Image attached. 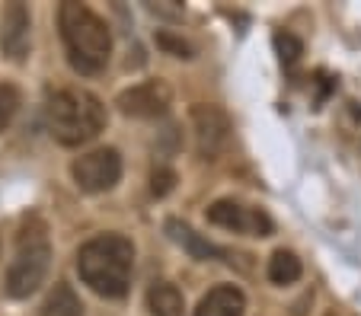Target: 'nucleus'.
Returning <instances> with one entry per match:
<instances>
[{"instance_id":"7","label":"nucleus","mask_w":361,"mask_h":316,"mask_svg":"<svg viewBox=\"0 0 361 316\" xmlns=\"http://www.w3.org/2000/svg\"><path fill=\"white\" fill-rule=\"evenodd\" d=\"M208 220L214 227H224V230H233V234H246V236H272L275 224L266 211L259 208H250V205H240V201H214L208 208Z\"/></svg>"},{"instance_id":"11","label":"nucleus","mask_w":361,"mask_h":316,"mask_svg":"<svg viewBox=\"0 0 361 316\" xmlns=\"http://www.w3.org/2000/svg\"><path fill=\"white\" fill-rule=\"evenodd\" d=\"M166 234H170V240L176 243V246H183L185 253L198 262H212V259H221V255H224L214 243H208L202 234H195L189 224H183V220H176V217L166 220Z\"/></svg>"},{"instance_id":"17","label":"nucleus","mask_w":361,"mask_h":316,"mask_svg":"<svg viewBox=\"0 0 361 316\" xmlns=\"http://www.w3.org/2000/svg\"><path fill=\"white\" fill-rule=\"evenodd\" d=\"M173 186H176V172H173V170H166V166H157V170L150 172V192L157 195V198L170 195Z\"/></svg>"},{"instance_id":"14","label":"nucleus","mask_w":361,"mask_h":316,"mask_svg":"<svg viewBox=\"0 0 361 316\" xmlns=\"http://www.w3.org/2000/svg\"><path fill=\"white\" fill-rule=\"evenodd\" d=\"M300 259L288 249H279V253L269 259V282L272 284H294L300 278Z\"/></svg>"},{"instance_id":"6","label":"nucleus","mask_w":361,"mask_h":316,"mask_svg":"<svg viewBox=\"0 0 361 316\" xmlns=\"http://www.w3.org/2000/svg\"><path fill=\"white\" fill-rule=\"evenodd\" d=\"M71 176L83 192L96 195V192H109L122 179V157H118L116 147H99V151H90L83 157L74 160L71 166Z\"/></svg>"},{"instance_id":"13","label":"nucleus","mask_w":361,"mask_h":316,"mask_svg":"<svg viewBox=\"0 0 361 316\" xmlns=\"http://www.w3.org/2000/svg\"><path fill=\"white\" fill-rule=\"evenodd\" d=\"M42 316H83V303L71 284L58 282L55 291L48 294V301L42 303Z\"/></svg>"},{"instance_id":"15","label":"nucleus","mask_w":361,"mask_h":316,"mask_svg":"<svg viewBox=\"0 0 361 316\" xmlns=\"http://www.w3.org/2000/svg\"><path fill=\"white\" fill-rule=\"evenodd\" d=\"M275 51H279V61L285 64V68H291V64L300 61V55H304V45H300L298 35L279 32V35H275Z\"/></svg>"},{"instance_id":"2","label":"nucleus","mask_w":361,"mask_h":316,"mask_svg":"<svg viewBox=\"0 0 361 316\" xmlns=\"http://www.w3.org/2000/svg\"><path fill=\"white\" fill-rule=\"evenodd\" d=\"M58 26H61V39L74 70L80 74H99L112 55V35L106 20L93 13L83 4H61L58 10Z\"/></svg>"},{"instance_id":"12","label":"nucleus","mask_w":361,"mask_h":316,"mask_svg":"<svg viewBox=\"0 0 361 316\" xmlns=\"http://www.w3.org/2000/svg\"><path fill=\"white\" fill-rule=\"evenodd\" d=\"M183 294H179L176 284L160 282L147 291V310L154 316H183Z\"/></svg>"},{"instance_id":"1","label":"nucleus","mask_w":361,"mask_h":316,"mask_svg":"<svg viewBox=\"0 0 361 316\" xmlns=\"http://www.w3.org/2000/svg\"><path fill=\"white\" fill-rule=\"evenodd\" d=\"M131 268H135V246L118 234L93 236L77 253V272L83 284H90L99 297L128 294Z\"/></svg>"},{"instance_id":"8","label":"nucleus","mask_w":361,"mask_h":316,"mask_svg":"<svg viewBox=\"0 0 361 316\" xmlns=\"http://www.w3.org/2000/svg\"><path fill=\"white\" fill-rule=\"evenodd\" d=\"M173 103V89L164 80H144L135 87L122 89L116 96V106L131 118H157L170 109Z\"/></svg>"},{"instance_id":"4","label":"nucleus","mask_w":361,"mask_h":316,"mask_svg":"<svg viewBox=\"0 0 361 316\" xmlns=\"http://www.w3.org/2000/svg\"><path fill=\"white\" fill-rule=\"evenodd\" d=\"M48 265H51V243H48L45 227L35 220L23 230L16 243V255L7 268V294L16 301L35 294L48 275Z\"/></svg>"},{"instance_id":"9","label":"nucleus","mask_w":361,"mask_h":316,"mask_svg":"<svg viewBox=\"0 0 361 316\" xmlns=\"http://www.w3.org/2000/svg\"><path fill=\"white\" fill-rule=\"evenodd\" d=\"M29 10L23 4H7L4 7V23H0V51L13 61H23L29 51Z\"/></svg>"},{"instance_id":"5","label":"nucleus","mask_w":361,"mask_h":316,"mask_svg":"<svg viewBox=\"0 0 361 316\" xmlns=\"http://www.w3.org/2000/svg\"><path fill=\"white\" fill-rule=\"evenodd\" d=\"M192 122V138H195V153L202 160H218L231 144V118L221 106L212 103H195L189 109Z\"/></svg>"},{"instance_id":"10","label":"nucleus","mask_w":361,"mask_h":316,"mask_svg":"<svg viewBox=\"0 0 361 316\" xmlns=\"http://www.w3.org/2000/svg\"><path fill=\"white\" fill-rule=\"evenodd\" d=\"M246 313V297L233 284H221V288L208 291L202 303L195 307V316H243Z\"/></svg>"},{"instance_id":"18","label":"nucleus","mask_w":361,"mask_h":316,"mask_svg":"<svg viewBox=\"0 0 361 316\" xmlns=\"http://www.w3.org/2000/svg\"><path fill=\"white\" fill-rule=\"evenodd\" d=\"M157 42L164 45V49H170L176 58H192V49H189V45H185V42H179V39H173V35L164 32V35H157Z\"/></svg>"},{"instance_id":"3","label":"nucleus","mask_w":361,"mask_h":316,"mask_svg":"<svg viewBox=\"0 0 361 316\" xmlns=\"http://www.w3.org/2000/svg\"><path fill=\"white\" fill-rule=\"evenodd\" d=\"M45 122L64 147H77L106 128V106L87 89H55L48 93Z\"/></svg>"},{"instance_id":"16","label":"nucleus","mask_w":361,"mask_h":316,"mask_svg":"<svg viewBox=\"0 0 361 316\" xmlns=\"http://www.w3.org/2000/svg\"><path fill=\"white\" fill-rule=\"evenodd\" d=\"M16 109H20V89L13 83H0V131L13 122Z\"/></svg>"}]
</instances>
